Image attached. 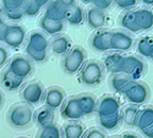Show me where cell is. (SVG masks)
<instances>
[{"label": "cell", "instance_id": "obj_43", "mask_svg": "<svg viewBox=\"0 0 153 138\" xmlns=\"http://www.w3.org/2000/svg\"><path fill=\"white\" fill-rule=\"evenodd\" d=\"M62 4H64L66 7H71L74 5H76V0H59Z\"/></svg>", "mask_w": 153, "mask_h": 138}, {"label": "cell", "instance_id": "obj_41", "mask_svg": "<svg viewBox=\"0 0 153 138\" xmlns=\"http://www.w3.org/2000/svg\"><path fill=\"white\" fill-rule=\"evenodd\" d=\"M51 0H33V2L35 3L36 5H37L39 9H43V7H46L48 4H49V2H50Z\"/></svg>", "mask_w": 153, "mask_h": 138}, {"label": "cell", "instance_id": "obj_1", "mask_svg": "<svg viewBox=\"0 0 153 138\" xmlns=\"http://www.w3.org/2000/svg\"><path fill=\"white\" fill-rule=\"evenodd\" d=\"M27 56L34 63H45L48 60L49 41L42 31H32L27 36L26 47Z\"/></svg>", "mask_w": 153, "mask_h": 138}, {"label": "cell", "instance_id": "obj_28", "mask_svg": "<svg viewBox=\"0 0 153 138\" xmlns=\"http://www.w3.org/2000/svg\"><path fill=\"white\" fill-rule=\"evenodd\" d=\"M153 123V106L148 105L139 111V114L136 119V128L139 132L148 129Z\"/></svg>", "mask_w": 153, "mask_h": 138}, {"label": "cell", "instance_id": "obj_37", "mask_svg": "<svg viewBox=\"0 0 153 138\" xmlns=\"http://www.w3.org/2000/svg\"><path fill=\"white\" fill-rule=\"evenodd\" d=\"M10 52L4 46L0 45V69L3 68L9 63Z\"/></svg>", "mask_w": 153, "mask_h": 138}, {"label": "cell", "instance_id": "obj_13", "mask_svg": "<svg viewBox=\"0 0 153 138\" xmlns=\"http://www.w3.org/2000/svg\"><path fill=\"white\" fill-rule=\"evenodd\" d=\"M66 100V91L59 86H51L45 91L43 102L52 110H59Z\"/></svg>", "mask_w": 153, "mask_h": 138}, {"label": "cell", "instance_id": "obj_32", "mask_svg": "<svg viewBox=\"0 0 153 138\" xmlns=\"http://www.w3.org/2000/svg\"><path fill=\"white\" fill-rule=\"evenodd\" d=\"M36 138H63L62 128H60L54 122L39 128Z\"/></svg>", "mask_w": 153, "mask_h": 138}, {"label": "cell", "instance_id": "obj_19", "mask_svg": "<svg viewBox=\"0 0 153 138\" xmlns=\"http://www.w3.org/2000/svg\"><path fill=\"white\" fill-rule=\"evenodd\" d=\"M68 9L69 7H66L59 0H51L49 4L46 7L44 16L56 22H66Z\"/></svg>", "mask_w": 153, "mask_h": 138}, {"label": "cell", "instance_id": "obj_3", "mask_svg": "<svg viewBox=\"0 0 153 138\" xmlns=\"http://www.w3.org/2000/svg\"><path fill=\"white\" fill-rule=\"evenodd\" d=\"M147 65L141 57L134 54H122L115 73H123L131 78L132 81H137L146 72Z\"/></svg>", "mask_w": 153, "mask_h": 138}, {"label": "cell", "instance_id": "obj_5", "mask_svg": "<svg viewBox=\"0 0 153 138\" xmlns=\"http://www.w3.org/2000/svg\"><path fill=\"white\" fill-rule=\"evenodd\" d=\"M87 60V52L81 46H74L62 60V67L67 74L78 73Z\"/></svg>", "mask_w": 153, "mask_h": 138}, {"label": "cell", "instance_id": "obj_20", "mask_svg": "<svg viewBox=\"0 0 153 138\" xmlns=\"http://www.w3.org/2000/svg\"><path fill=\"white\" fill-rule=\"evenodd\" d=\"M24 82L25 79L15 76L7 68H5L0 74V84L7 91H16L22 87Z\"/></svg>", "mask_w": 153, "mask_h": 138}, {"label": "cell", "instance_id": "obj_44", "mask_svg": "<svg viewBox=\"0 0 153 138\" xmlns=\"http://www.w3.org/2000/svg\"><path fill=\"white\" fill-rule=\"evenodd\" d=\"M3 104H4V95L1 91H0V110L3 107Z\"/></svg>", "mask_w": 153, "mask_h": 138}, {"label": "cell", "instance_id": "obj_9", "mask_svg": "<svg viewBox=\"0 0 153 138\" xmlns=\"http://www.w3.org/2000/svg\"><path fill=\"white\" fill-rule=\"evenodd\" d=\"M45 91L46 89L43 83H41L39 81H31L24 86L20 93V97L27 104L35 106L43 101Z\"/></svg>", "mask_w": 153, "mask_h": 138}, {"label": "cell", "instance_id": "obj_47", "mask_svg": "<svg viewBox=\"0 0 153 138\" xmlns=\"http://www.w3.org/2000/svg\"><path fill=\"white\" fill-rule=\"evenodd\" d=\"M91 0H81V2L84 3V4H88V3H91Z\"/></svg>", "mask_w": 153, "mask_h": 138}, {"label": "cell", "instance_id": "obj_39", "mask_svg": "<svg viewBox=\"0 0 153 138\" xmlns=\"http://www.w3.org/2000/svg\"><path fill=\"white\" fill-rule=\"evenodd\" d=\"M7 24L4 19L1 18L0 19V43H3L4 41V36H5V32H7Z\"/></svg>", "mask_w": 153, "mask_h": 138}, {"label": "cell", "instance_id": "obj_49", "mask_svg": "<svg viewBox=\"0 0 153 138\" xmlns=\"http://www.w3.org/2000/svg\"><path fill=\"white\" fill-rule=\"evenodd\" d=\"M150 60H151V61H152V62H153V54H152V56H151V59H150Z\"/></svg>", "mask_w": 153, "mask_h": 138}, {"label": "cell", "instance_id": "obj_23", "mask_svg": "<svg viewBox=\"0 0 153 138\" xmlns=\"http://www.w3.org/2000/svg\"><path fill=\"white\" fill-rule=\"evenodd\" d=\"M119 26L122 29H124L126 31L130 32L131 34H136L140 33L139 28L137 26L136 22V17H135V12L134 9L132 10H127L126 12H123L119 17Z\"/></svg>", "mask_w": 153, "mask_h": 138}, {"label": "cell", "instance_id": "obj_18", "mask_svg": "<svg viewBox=\"0 0 153 138\" xmlns=\"http://www.w3.org/2000/svg\"><path fill=\"white\" fill-rule=\"evenodd\" d=\"M72 48V41L65 34H57L49 42V49L55 55H65Z\"/></svg>", "mask_w": 153, "mask_h": 138}, {"label": "cell", "instance_id": "obj_48", "mask_svg": "<svg viewBox=\"0 0 153 138\" xmlns=\"http://www.w3.org/2000/svg\"><path fill=\"white\" fill-rule=\"evenodd\" d=\"M110 138H121V136H112V137Z\"/></svg>", "mask_w": 153, "mask_h": 138}, {"label": "cell", "instance_id": "obj_2", "mask_svg": "<svg viewBox=\"0 0 153 138\" xmlns=\"http://www.w3.org/2000/svg\"><path fill=\"white\" fill-rule=\"evenodd\" d=\"M34 111L26 102L13 104L7 113V120L10 125L16 130L29 129L33 123Z\"/></svg>", "mask_w": 153, "mask_h": 138}, {"label": "cell", "instance_id": "obj_15", "mask_svg": "<svg viewBox=\"0 0 153 138\" xmlns=\"http://www.w3.org/2000/svg\"><path fill=\"white\" fill-rule=\"evenodd\" d=\"M61 116L68 121H79L83 117L76 97H70L61 106Z\"/></svg>", "mask_w": 153, "mask_h": 138}, {"label": "cell", "instance_id": "obj_33", "mask_svg": "<svg viewBox=\"0 0 153 138\" xmlns=\"http://www.w3.org/2000/svg\"><path fill=\"white\" fill-rule=\"evenodd\" d=\"M121 56L122 52H117V51H112V52L105 54L102 61V65L104 67V69H106V71L110 72L111 74L115 73L116 67H117Z\"/></svg>", "mask_w": 153, "mask_h": 138}, {"label": "cell", "instance_id": "obj_21", "mask_svg": "<svg viewBox=\"0 0 153 138\" xmlns=\"http://www.w3.org/2000/svg\"><path fill=\"white\" fill-rule=\"evenodd\" d=\"M76 97L83 116H89V115L96 113L98 100H97L95 95L89 93H83L76 96Z\"/></svg>", "mask_w": 153, "mask_h": 138}, {"label": "cell", "instance_id": "obj_30", "mask_svg": "<svg viewBox=\"0 0 153 138\" xmlns=\"http://www.w3.org/2000/svg\"><path fill=\"white\" fill-rule=\"evenodd\" d=\"M136 51L139 55L150 60L153 54V37L152 36H141L137 39Z\"/></svg>", "mask_w": 153, "mask_h": 138}, {"label": "cell", "instance_id": "obj_12", "mask_svg": "<svg viewBox=\"0 0 153 138\" xmlns=\"http://www.w3.org/2000/svg\"><path fill=\"white\" fill-rule=\"evenodd\" d=\"M120 107H121V103H120L119 99L116 96L108 95L102 97L97 102L96 113L98 117L110 116V115L120 112Z\"/></svg>", "mask_w": 153, "mask_h": 138}, {"label": "cell", "instance_id": "obj_31", "mask_svg": "<svg viewBox=\"0 0 153 138\" xmlns=\"http://www.w3.org/2000/svg\"><path fill=\"white\" fill-rule=\"evenodd\" d=\"M85 20V11L80 5H74L68 9V14L66 17V22L70 26H80Z\"/></svg>", "mask_w": 153, "mask_h": 138}, {"label": "cell", "instance_id": "obj_7", "mask_svg": "<svg viewBox=\"0 0 153 138\" xmlns=\"http://www.w3.org/2000/svg\"><path fill=\"white\" fill-rule=\"evenodd\" d=\"M135 44V38L126 30H113L110 34L111 51L127 52L132 50Z\"/></svg>", "mask_w": 153, "mask_h": 138}, {"label": "cell", "instance_id": "obj_22", "mask_svg": "<svg viewBox=\"0 0 153 138\" xmlns=\"http://www.w3.org/2000/svg\"><path fill=\"white\" fill-rule=\"evenodd\" d=\"M39 27L45 34L55 36L57 34H61L65 30V22H56L43 16L39 19Z\"/></svg>", "mask_w": 153, "mask_h": 138}, {"label": "cell", "instance_id": "obj_24", "mask_svg": "<svg viewBox=\"0 0 153 138\" xmlns=\"http://www.w3.org/2000/svg\"><path fill=\"white\" fill-rule=\"evenodd\" d=\"M33 120L39 128L53 123L54 122V110L44 105L43 107H39L34 112Z\"/></svg>", "mask_w": 153, "mask_h": 138}, {"label": "cell", "instance_id": "obj_25", "mask_svg": "<svg viewBox=\"0 0 153 138\" xmlns=\"http://www.w3.org/2000/svg\"><path fill=\"white\" fill-rule=\"evenodd\" d=\"M85 126L80 121H69L62 126L63 138H83Z\"/></svg>", "mask_w": 153, "mask_h": 138}, {"label": "cell", "instance_id": "obj_29", "mask_svg": "<svg viewBox=\"0 0 153 138\" xmlns=\"http://www.w3.org/2000/svg\"><path fill=\"white\" fill-rule=\"evenodd\" d=\"M139 111H140V108L137 105L130 104L127 105V106H124L123 110L120 112L122 122L127 126L134 128V126L136 125V119L139 114Z\"/></svg>", "mask_w": 153, "mask_h": 138}, {"label": "cell", "instance_id": "obj_46", "mask_svg": "<svg viewBox=\"0 0 153 138\" xmlns=\"http://www.w3.org/2000/svg\"><path fill=\"white\" fill-rule=\"evenodd\" d=\"M3 16H4V14H3V10H2V7H1V5H0V19L3 18Z\"/></svg>", "mask_w": 153, "mask_h": 138}, {"label": "cell", "instance_id": "obj_45", "mask_svg": "<svg viewBox=\"0 0 153 138\" xmlns=\"http://www.w3.org/2000/svg\"><path fill=\"white\" fill-rule=\"evenodd\" d=\"M146 7H153V0H140Z\"/></svg>", "mask_w": 153, "mask_h": 138}, {"label": "cell", "instance_id": "obj_50", "mask_svg": "<svg viewBox=\"0 0 153 138\" xmlns=\"http://www.w3.org/2000/svg\"><path fill=\"white\" fill-rule=\"evenodd\" d=\"M18 138H26V137H18Z\"/></svg>", "mask_w": 153, "mask_h": 138}, {"label": "cell", "instance_id": "obj_14", "mask_svg": "<svg viewBox=\"0 0 153 138\" xmlns=\"http://www.w3.org/2000/svg\"><path fill=\"white\" fill-rule=\"evenodd\" d=\"M110 30L99 29L89 37V46L96 52L104 53L111 51L110 49Z\"/></svg>", "mask_w": 153, "mask_h": 138}, {"label": "cell", "instance_id": "obj_26", "mask_svg": "<svg viewBox=\"0 0 153 138\" xmlns=\"http://www.w3.org/2000/svg\"><path fill=\"white\" fill-rule=\"evenodd\" d=\"M131 82V78L123 73H113L111 76L110 80H108V84H110V87L112 88V91L116 93H121V95L126 89V87Z\"/></svg>", "mask_w": 153, "mask_h": 138}, {"label": "cell", "instance_id": "obj_6", "mask_svg": "<svg viewBox=\"0 0 153 138\" xmlns=\"http://www.w3.org/2000/svg\"><path fill=\"white\" fill-rule=\"evenodd\" d=\"M122 95L128 100V102L139 106V105H143L148 102L149 98H150V89H149L148 85L143 82L132 81L126 87Z\"/></svg>", "mask_w": 153, "mask_h": 138}, {"label": "cell", "instance_id": "obj_42", "mask_svg": "<svg viewBox=\"0 0 153 138\" xmlns=\"http://www.w3.org/2000/svg\"><path fill=\"white\" fill-rule=\"evenodd\" d=\"M120 136H121V138H141L140 136L133 133V132H124V133L121 134Z\"/></svg>", "mask_w": 153, "mask_h": 138}, {"label": "cell", "instance_id": "obj_34", "mask_svg": "<svg viewBox=\"0 0 153 138\" xmlns=\"http://www.w3.org/2000/svg\"><path fill=\"white\" fill-rule=\"evenodd\" d=\"M41 12V9L33 2V0H27L24 7V14L27 17H35Z\"/></svg>", "mask_w": 153, "mask_h": 138}, {"label": "cell", "instance_id": "obj_27", "mask_svg": "<svg viewBox=\"0 0 153 138\" xmlns=\"http://www.w3.org/2000/svg\"><path fill=\"white\" fill-rule=\"evenodd\" d=\"M98 122L102 128V130H105L108 132H114L122 123L121 114H120V112H118L116 114L110 115V116L98 117Z\"/></svg>", "mask_w": 153, "mask_h": 138}, {"label": "cell", "instance_id": "obj_8", "mask_svg": "<svg viewBox=\"0 0 153 138\" xmlns=\"http://www.w3.org/2000/svg\"><path fill=\"white\" fill-rule=\"evenodd\" d=\"M7 69L15 76L25 80L31 76L35 70L33 62L28 56L22 54L14 55L12 59H10L7 63Z\"/></svg>", "mask_w": 153, "mask_h": 138}, {"label": "cell", "instance_id": "obj_11", "mask_svg": "<svg viewBox=\"0 0 153 138\" xmlns=\"http://www.w3.org/2000/svg\"><path fill=\"white\" fill-rule=\"evenodd\" d=\"M27 0H0L3 14L12 22L22 20L24 14V7Z\"/></svg>", "mask_w": 153, "mask_h": 138}, {"label": "cell", "instance_id": "obj_17", "mask_svg": "<svg viewBox=\"0 0 153 138\" xmlns=\"http://www.w3.org/2000/svg\"><path fill=\"white\" fill-rule=\"evenodd\" d=\"M137 26L140 32H147L153 29V9L150 7L134 9Z\"/></svg>", "mask_w": 153, "mask_h": 138}, {"label": "cell", "instance_id": "obj_38", "mask_svg": "<svg viewBox=\"0 0 153 138\" xmlns=\"http://www.w3.org/2000/svg\"><path fill=\"white\" fill-rule=\"evenodd\" d=\"M91 2L93 3L94 7H98V9L102 10V11H105L112 5L114 0H91Z\"/></svg>", "mask_w": 153, "mask_h": 138}, {"label": "cell", "instance_id": "obj_35", "mask_svg": "<svg viewBox=\"0 0 153 138\" xmlns=\"http://www.w3.org/2000/svg\"><path fill=\"white\" fill-rule=\"evenodd\" d=\"M83 138H108V134L99 128H91L85 131Z\"/></svg>", "mask_w": 153, "mask_h": 138}, {"label": "cell", "instance_id": "obj_16", "mask_svg": "<svg viewBox=\"0 0 153 138\" xmlns=\"http://www.w3.org/2000/svg\"><path fill=\"white\" fill-rule=\"evenodd\" d=\"M85 20L87 26L93 30L103 29L106 24V15L104 11L96 7H91L85 11Z\"/></svg>", "mask_w": 153, "mask_h": 138}, {"label": "cell", "instance_id": "obj_40", "mask_svg": "<svg viewBox=\"0 0 153 138\" xmlns=\"http://www.w3.org/2000/svg\"><path fill=\"white\" fill-rule=\"evenodd\" d=\"M140 133L145 138H153V123L149 126L148 129L143 130V131H141Z\"/></svg>", "mask_w": 153, "mask_h": 138}, {"label": "cell", "instance_id": "obj_36", "mask_svg": "<svg viewBox=\"0 0 153 138\" xmlns=\"http://www.w3.org/2000/svg\"><path fill=\"white\" fill-rule=\"evenodd\" d=\"M115 4L122 10H132L138 4V0H114Z\"/></svg>", "mask_w": 153, "mask_h": 138}, {"label": "cell", "instance_id": "obj_10", "mask_svg": "<svg viewBox=\"0 0 153 138\" xmlns=\"http://www.w3.org/2000/svg\"><path fill=\"white\" fill-rule=\"evenodd\" d=\"M27 41L26 29L18 24H7L3 43L9 48L19 49Z\"/></svg>", "mask_w": 153, "mask_h": 138}, {"label": "cell", "instance_id": "obj_4", "mask_svg": "<svg viewBox=\"0 0 153 138\" xmlns=\"http://www.w3.org/2000/svg\"><path fill=\"white\" fill-rule=\"evenodd\" d=\"M104 79V67L97 60H88L79 71V80L87 87L98 86Z\"/></svg>", "mask_w": 153, "mask_h": 138}]
</instances>
